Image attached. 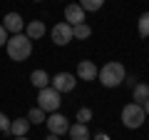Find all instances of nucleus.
Returning a JSON list of instances; mask_svg holds the SVG:
<instances>
[{
  "instance_id": "obj_1",
  "label": "nucleus",
  "mask_w": 149,
  "mask_h": 140,
  "mask_svg": "<svg viewBox=\"0 0 149 140\" xmlns=\"http://www.w3.org/2000/svg\"><path fill=\"white\" fill-rule=\"evenodd\" d=\"M5 50H8V55H10V60L22 63V60H27L32 55V40L27 38V35H22V33H17V35L8 38Z\"/></svg>"
},
{
  "instance_id": "obj_2",
  "label": "nucleus",
  "mask_w": 149,
  "mask_h": 140,
  "mask_svg": "<svg viewBox=\"0 0 149 140\" xmlns=\"http://www.w3.org/2000/svg\"><path fill=\"white\" fill-rule=\"evenodd\" d=\"M97 78H100V83L104 88H117L124 83V78H127V70H124L122 63H117V60H112V63H104L100 68V73H97Z\"/></svg>"
},
{
  "instance_id": "obj_3",
  "label": "nucleus",
  "mask_w": 149,
  "mask_h": 140,
  "mask_svg": "<svg viewBox=\"0 0 149 140\" xmlns=\"http://www.w3.org/2000/svg\"><path fill=\"white\" fill-rule=\"evenodd\" d=\"M144 120H147V113H144V108L139 105V103H127L122 108V123L124 128L129 130H137L144 125Z\"/></svg>"
},
{
  "instance_id": "obj_4",
  "label": "nucleus",
  "mask_w": 149,
  "mask_h": 140,
  "mask_svg": "<svg viewBox=\"0 0 149 140\" xmlns=\"http://www.w3.org/2000/svg\"><path fill=\"white\" fill-rule=\"evenodd\" d=\"M60 93L55 88H42L40 95H37V108L42 110V113H57L60 110Z\"/></svg>"
},
{
  "instance_id": "obj_5",
  "label": "nucleus",
  "mask_w": 149,
  "mask_h": 140,
  "mask_svg": "<svg viewBox=\"0 0 149 140\" xmlns=\"http://www.w3.org/2000/svg\"><path fill=\"white\" fill-rule=\"evenodd\" d=\"M50 38H52L55 45H67L70 40H72V25L70 23H57V25H52V30H50Z\"/></svg>"
},
{
  "instance_id": "obj_6",
  "label": "nucleus",
  "mask_w": 149,
  "mask_h": 140,
  "mask_svg": "<svg viewBox=\"0 0 149 140\" xmlns=\"http://www.w3.org/2000/svg\"><path fill=\"white\" fill-rule=\"evenodd\" d=\"M50 85L55 88V90L62 95V93H70V90H74V85H77V78L74 75H70V73H57L55 78H50Z\"/></svg>"
},
{
  "instance_id": "obj_7",
  "label": "nucleus",
  "mask_w": 149,
  "mask_h": 140,
  "mask_svg": "<svg viewBox=\"0 0 149 140\" xmlns=\"http://www.w3.org/2000/svg\"><path fill=\"white\" fill-rule=\"evenodd\" d=\"M45 123H47V130H50L52 135H65V133L70 130L67 118H65V115H60V113H52L47 120H45Z\"/></svg>"
},
{
  "instance_id": "obj_8",
  "label": "nucleus",
  "mask_w": 149,
  "mask_h": 140,
  "mask_svg": "<svg viewBox=\"0 0 149 140\" xmlns=\"http://www.w3.org/2000/svg\"><path fill=\"white\" fill-rule=\"evenodd\" d=\"M0 25L5 28L8 33H13V35H17V33L25 30V20L20 18V13H8V15L3 18V23H0Z\"/></svg>"
},
{
  "instance_id": "obj_9",
  "label": "nucleus",
  "mask_w": 149,
  "mask_h": 140,
  "mask_svg": "<svg viewBox=\"0 0 149 140\" xmlns=\"http://www.w3.org/2000/svg\"><path fill=\"white\" fill-rule=\"evenodd\" d=\"M97 73H100V68L92 60H80V65H77V78L80 80H85V83L97 80Z\"/></svg>"
},
{
  "instance_id": "obj_10",
  "label": "nucleus",
  "mask_w": 149,
  "mask_h": 140,
  "mask_svg": "<svg viewBox=\"0 0 149 140\" xmlns=\"http://www.w3.org/2000/svg\"><path fill=\"white\" fill-rule=\"evenodd\" d=\"M65 23H70V25H80V23H85V10H82L77 3H70L67 8H65Z\"/></svg>"
},
{
  "instance_id": "obj_11",
  "label": "nucleus",
  "mask_w": 149,
  "mask_h": 140,
  "mask_svg": "<svg viewBox=\"0 0 149 140\" xmlns=\"http://www.w3.org/2000/svg\"><path fill=\"white\" fill-rule=\"evenodd\" d=\"M25 35H27L30 40H40V38L45 35V23H42V20H30V23L25 25Z\"/></svg>"
},
{
  "instance_id": "obj_12",
  "label": "nucleus",
  "mask_w": 149,
  "mask_h": 140,
  "mask_svg": "<svg viewBox=\"0 0 149 140\" xmlns=\"http://www.w3.org/2000/svg\"><path fill=\"white\" fill-rule=\"evenodd\" d=\"M27 130H30V120L27 118H17L10 123V130L8 133L13 135V138H22V135H27Z\"/></svg>"
},
{
  "instance_id": "obj_13",
  "label": "nucleus",
  "mask_w": 149,
  "mask_h": 140,
  "mask_svg": "<svg viewBox=\"0 0 149 140\" xmlns=\"http://www.w3.org/2000/svg\"><path fill=\"white\" fill-rule=\"evenodd\" d=\"M30 83L37 88V90L50 88V75L45 73V70H32V73H30Z\"/></svg>"
},
{
  "instance_id": "obj_14",
  "label": "nucleus",
  "mask_w": 149,
  "mask_h": 140,
  "mask_svg": "<svg viewBox=\"0 0 149 140\" xmlns=\"http://www.w3.org/2000/svg\"><path fill=\"white\" fill-rule=\"evenodd\" d=\"M67 135H70V140H90V130H87V125H82V123L70 125Z\"/></svg>"
},
{
  "instance_id": "obj_15",
  "label": "nucleus",
  "mask_w": 149,
  "mask_h": 140,
  "mask_svg": "<svg viewBox=\"0 0 149 140\" xmlns=\"http://www.w3.org/2000/svg\"><path fill=\"white\" fill-rule=\"evenodd\" d=\"M132 100L139 103V105H144V103L149 100V85H147V83H139V85H134V90H132Z\"/></svg>"
},
{
  "instance_id": "obj_16",
  "label": "nucleus",
  "mask_w": 149,
  "mask_h": 140,
  "mask_svg": "<svg viewBox=\"0 0 149 140\" xmlns=\"http://www.w3.org/2000/svg\"><path fill=\"white\" fill-rule=\"evenodd\" d=\"M90 35H92V28L87 23H80V25L72 28V38H77V40H87Z\"/></svg>"
},
{
  "instance_id": "obj_17",
  "label": "nucleus",
  "mask_w": 149,
  "mask_h": 140,
  "mask_svg": "<svg viewBox=\"0 0 149 140\" xmlns=\"http://www.w3.org/2000/svg\"><path fill=\"white\" fill-rule=\"evenodd\" d=\"M77 5H80L85 13H97L102 5H104V0H80Z\"/></svg>"
},
{
  "instance_id": "obj_18",
  "label": "nucleus",
  "mask_w": 149,
  "mask_h": 140,
  "mask_svg": "<svg viewBox=\"0 0 149 140\" xmlns=\"http://www.w3.org/2000/svg\"><path fill=\"white\" fill-rule=\"evenodd\" d=\"M137 30H139V35H142V38H149V13H142V15H139Z\"/></svg>"
},
{
  "instance_id": "obj_19",
  "label": "nucleus",
  "mask_w": 149,
  "mask_h": 140,
  "mask_svg": "<svg viewBox=\"0 0 149 140\" xmlns=\"http://www.w3.org/2000/svg\"><path fill=\"white\" fill-rule=\"evenodd\" d=\"M27 120H30V125H40V123H45L47 118H45V113L40 108H32L30 113H27Z\"/></svg>"
},
{
  "instance_id": "obj_20",
  "label": "nucleus",
  "mask_w": 149,
  "mask_h": 140,
  "mask_svg": "<svg viewBox=\"0 0 149 140\" xmlns=\"http://www.w3.org/2000/svg\"><path fill=\"white\" fill-rule=\"evenodd\" d=\"M90 120H92V110H90V108H80V110H77V123L87 125Z\"/></svg>"
},
{
  "instance_id": "obj_21",
  "label": "nucleus",
  "mask_w": 149,
  "mask_h": 140,
  "mask_svg": "<svg viewBox=\"0 0 149 140\" xmlns=\"http://www.w3.org/2000/svg\"><path fill=\"white\" fill-rule=\"evenodd\" d=\"M10 123L13 120L8 118L5 113H0V133H8V130H10Z\"/></svg>"
},
{
  "instance_id": "obj_22",
  "label": "nucleus",
  "mask_w": 149,
  "mask_h": 140,
  "mask_svg": "<svg viewBox=\"0 0 149 140\" xmlns=\"http://www.w3.org/2000/svg\"><path fill=\"white\" fill-rule=\"evenodd\" d=\"M5 43H8V30H5L3 25H0V48H3Z\"/></svg>"
},
{
  "instance_id": "obj_23",
  "label": "nucleus",
  "mask_w": 149,
  "mask_h": 140,
  "mask_svg": "<svg viewBox=\"0 0 149 140\" xmlns=\"http://www.w3.org/2000/svg\"><path fill=\"white\" fill-rule=\"evenodd\" d=\"M95 140H109V135H107V133H100V135H95Z\"/></svg>"
},
{
  "instance_id": "obj_24",
  "label": "nucleus",
  "mask_w": 149,
  "mask_h": 140,
  "mask_svg": "<svg viewBox=\"0 0 149 140\" xmlns=\"http://www.w3.org/2000/svg\"><path fill=\"white\" fill-rule=\"evenodd\" d=\"M45 140H60V135H52V133H50V135H47Z\"/></svg>"
},
{
  "instance_id": "obj_25",
  "label": "nucleus",
  "mask_w": 149,
  "mask_h": 140,
  "mask_svg": "<svg viewBox=\"0 0 149 140\" xmlns=\"http://www.w3.org/2000/svg\"><path fill=\"white\" fill-rule=\"evenodd\" d=\"M142 108H144V113H147V115H149V100H147V103H144Z\"/></svg>"
},
{
  "instance_id": "obj_26",
  "label": "nucleus",
  "mask_w": 149,
  "mask_h": 140,
  "mask_svg": "<svg viewBox=\"0 0 149 140\" xmlns=\"http://www.w3.org/2000/svg\"><path fill=\"white\" fill-rule=\"evenodd\" d=\"M15 140H27V135H22V138H15Z\"/></svg>"
},
{
  "instance_id": "obj_27",
  "label": "nucleus",
  "mask_w": 149,
  "mask_h": 140,
  "mask_svg": "<svg viewBox=\"0 0 149 140\" xmlns=\"http://www.w3.org/2000/svg\"><path fill=\"white\" fill-rule=\"evenodd\" d=\"M35 3H40V0H35Z\"/></svg>"
}]
</instances>
